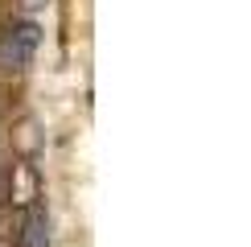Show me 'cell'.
Here are the masks:
<instances>
[{
    "label": "cell",
    "instance_id": "1",
    "mask_svg": "<svg viewBox=\"0 0 251 247\" xmlns=\"http://www.w3.org/2000/svg\"><path fill=\"white\" fill-rule=\"evenodd\" d=\"M41 46V29L33 21H17L0 33V66L4 70H25Z\"/></svg>",
    "mask_w": 251,
    "mask_h": 247
},
{
    "label": "cell",
    "instance_id": "2",
    "mask_svg": "<svg viewBox=\"0 0 251 247\" xmlns=\"http://www.w3.org/2000/svg\"><path fill=\"white\" fill-rule=\"evenodd\" d=\"M17 247H50V219H46V206H29L25 222H21Z\"/></svg>",
    "mask_w": 251,
    "mask_h": 247
},
{
    "label": "cell",
    "instance_id": "3",
    "mask_svg": "<svg viewBox=\"0 0 251 247\" xmlns=\"http://www.w3.org/2000/svg\"><path fill=\"white\" fill-rule=\"evenodd\" d=\"M50 0H21V8H25V13H37V8H46Z\"/></svg>",
    "mask_w": 251,
    "mask_h": 247
}]
</instances>
